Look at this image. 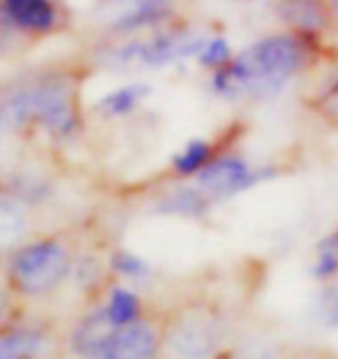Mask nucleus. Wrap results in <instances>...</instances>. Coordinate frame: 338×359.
<instances>
[{"instance_id":"6","label":"nucleus","mask_w":338,"mask_h":359,"mask_svg":"<svg viewBox=\"0 0 338 359\" xmlns=\"http://www.w3.org/2000/svg\"><path fill=\"white\" fill-rule=\"evenodd\" d=\"M21 313L0 327V359H58L65 353L63 332L53 320Z\"/></svg>"},{"instance_id":"13","label":"nucleus","mask_w":338,"mask_h":359,"mask_svg":"<svg viewBox=\"0 0 338 359\" xmlns=\"http://www.w3.org/2000/svg\"><path fill=\"white\" fill-rule=\"evenodd\" d=\"M107 320L111 327H126L133 325L137 320H142L149 316V302L142 294L140 287L128 285V283L111 280L109 287L104 290L102 299H100Z\"/></svg>"},{"instance_id":"15","label":"nucleus","mask_w":338,"mask_h":359,"mask_svg":"<svg viewBox=\"0 0 338 359\" xmlns=\"http://www.w3.org/2000/svg\"><path fill=\"white\" fill-rule=\"evenodd\" d=\"M33 227L30 209L12 195L0 193V259L24 243Z\"/></svg>"},{"instance_id":"24","label":"nucleus","mask_w":338,"mask_h":359,"mask_svg":"<svg viewBox=\"0 0 338 359\" xmlns=\"http://www.w3.org/2000/svg\"><path fill=\"white\" fill-rule=\"evenodd\" d=\"M332 60L338 65V47H336V49H334V53H332Z\"/></svg>"},{"instance_id":"23","label":"nucleus","mask_w":338,"mask_h":359,"mask_svg":"<svg viewBox=\"0 0 338 359\" xmlns=\"http://www.w3.org/2000/svg\"><path fill=\"white\" fill-rule=\"evenodd\" d=\"M332 10H334V17H336V24H338V0H332Z\"/></svg>"},{"instance_id":"9","label":"nucleus","mask_w":338,"mask_h":359,"mask_svg":"<svg viewBox=\"0 0 338 359\" xmlns=\"http://www.w3.org/2000/svg\"><path fill=\"white\" fill-rule=\"evenodd\" d=\"M172 12L174 0H97L93 21L104 33L123 35L163 24Z\"/></svg>"},{"instance_id":"22","label":"nucleus","mask_w":338,"mask_h":359,"mask_svg":"<svg viewBox=\"0 0 338 359\" xmlns=\"http://www.w3.org/2000/svg\"><path fill=\"white\" fill-rule=\"evenodd\" d=\"M19 311H21V302H17V297L10 292V287L5 285L3 276H0V327L10 323Z\"/></svg>"},{"instance_id":"10","label":"nucleus","mask_w":338,"mask_h":359,"mask_svg":"<svg viewBox=\"0 0 338 359\" xmlns=\"http://www.w3.org/2000/svg\"><path fill=\"white\" fill-rule=\"evenodd\" d=\"M271 12L280 28L332 42L338 35V24L332 0H271Z\"/></svg>"},{"instance_id":"3","label":"nucleus","mask_w":338,"mask_h":359,"mask_svg":"<svg viewBox=\"0 0 338 359\" xmlns=\"http://www.w3.org/2000/svg\"><path fill=\"white\" fill-rule=\"evenodd\" d=\"M79 250L63 234L28 236L3 257L0 276L17 302H42L70 285Z\"/></svg>"},{"instance_id":"14","label":"nucleus","mask_w":338,"mask_h":359,"mask_svg":"<svg viewBox=\"0 0 338 359\" xmlns=\"http://www.w3.org/2000/svg\"><path fill=\"white\" fill-rule=\"evenodd\" d=\"M111 280H114V276L109 271V264H107V257L97 255V253H90V250L76 253L70 285L74 287V292L83 299V306L102 299L104 290L109 287Z\"/></svg>"},{"instance_id":"26","label":"nucleus","mask_w":338,"mask_h":359,"mask_svg":"<svg viewBox=\"0 0 338 359\" xmlns=\"http://www.w3.org/2000/svg\"><path fill=\"white\" fill-rule=\"evenodd\" d=\"M336 327H338V316H336Z\"/></svg>"},{"instance_id":"17","label":"nucleus","mask_w":338,"mask_h":359,"mask_svg":"<svg viewBox=\"0 0 338 359\" xmlns=\"http://www.w3.org/2000/svg\"><path fill=\"white\" fill-rule=\"evenodd\" d=\"M216 156H218L216 144L197 137V140H190L186 147L176 151L169 167H172V174L176 179H195L199 172L206 170L213 163Z\"/></svg>"},{"instance_id":"11","label":"nucleus","mask_w":338,"mask_h":359,"mask_svg":"<svg viewBox=\"0 0 338 359\" xmlns=\"http://www.w3.org/2000/svg\"><path fill=\"white\" fill-rule=\"evenodd\" d=\"M0 14L7 26L26 35L53 33L58 24V10L53 0H0Z\"/></svg>"},{"instance_id":"7","label":"nucleus","mask_w":338,"mask_h":359,"mask_svg":"<svg viewBox=\"0 0 338 359\" xmlns=\"http://www.w3.org/2000/svg\"><path fill=\"white\" fill-rule=\"evenodd\" d=\"M86 359H165V313L111 327Z\"/></svg>"},{"instance_id":"18","label":"nucleus","mask_w":338,"mask_h":359,"mask_svg":"<svg viewBox=\"0 0 338 359\" xmlns=\"http://www.w3.org/2000/svg\"><path fill=\"white\" fill-rule=\"evenodd\" d=\"M149 95H151L149 83L137 81V83H128V86H121L116 90H111V93L102 95L95 107L104 118H121V116L133 114Z\"/></svg>"},{"instance_id":"19","label":"nucleus","mask_w":338,"mask_h":359,"mask_svg":"<svg viewBox=\"0 0 338 359\" xmlns=\"http://www.w3.org/2000/svg\"><path fill=\"white\" fill-rule=\"evenodd\" d=\"M320 72L322 79L311 97V107L329 123L338 126V65L329 58Z\"/></svg>"},{"instance_id":"16","label":"nucleus","mask_w":338,"mask_h":359,"mask_svg":"<svg viewBox=\"0 0 338 359\" xmlns=\"http://www.w3.org/2000/svg\"><path fill=\"white\" fill-rule=\"evenodd\" d=\"M104 257H107V264H109L114 280L128 283V285H135V287H146L156 278V266L151 264V259L135 253V250H130V248H123V246L111 248Z\"/></svg>"},{"instance_id":"8","label":"nucleus","mask_w":338,"mask_h":359,"mask_svg":"<svg viewBox=\"0 0 338 359\" xmlns=\"http://www.w3.org/2000/svg\"><path fill=\"white\" fill-rule=\"evenodd\" d=\"M278 177L273 165H252L239 154H218L213 163L193 179L213 202L232 200L236 195L248 193L250 188Z\"/></svg>"},{"instance_id":"1","label":"nucleus","mask_w":338,"mask_h":359,"mask_svg":"<svg viewBox=\"0 0 338 359\" xmlns=\"http://www.w3.org/2000/svg\"><path fill=\"white\" fill-rule=\"evenodd\" d=\"M334 44L320 37L273 30L241 49L225 67L213 72V90L222 100L271 102L297 79L320 72L332 58Z\"/></svg>"},{"instance_id":"2","label":"nucleus","mask_w":338,"mask_h":359,"mask_svg":"<svg viewBox=\"0 0 338 359\" xmlns=\"http://www.w3.org/2000/svg\"><path fill=\"white\" fill-rule=\"evenodd\" d=\"M44 130L51 140H72L81 130L76 81L49 72L0 88V140L26 130Z\"/></svg>"},{"instance_id":"5","label":"nucleus","mask_w":338,"mask_h":359,"mask_svg":"<svg viewBox=\"0 0 338 359\" xmlns=\"http://www.w3.org/2000/svg\"><path fill=\"white\" fill-rule=\"evenodd\" d=\"M206 37L195 35L190 30H167L158 33L146 40L126 42L121 47L111 49L107 53V63L111 67H146V70H156V67L172 65L176 60L199 56L204 49Z\"/></svg>"},{"instance_id":"4","label":"nucleus","mask_w":338,"mask_h":359,"mask_svg":"<svg viewBox=\"0 0 338 359\" xmlns=\"http://www.w3.org/2000/svg\"><path fill=\"white\" fill-rule=\"evenodd\" d=\"M234 336L227 313L204 297L165 313V359H222Z\"/></svg>"},{"instance_id":"21","label":"nucleus","mask_w":338,"mask_h":359,"mask_svg":"<svg viewBox=\"0 0 338 359\" xmlns=\"http://www.w3.org/2000/svg\"><path fill=\"white\" fill-rule=\"evenodd\" d=\"M236 53L229 47V42L225 37H211V40H206L204 49L199 51L197 60L202 63L204 67H211L213 72L220 70V67H225L229 60H232Z\"/></svg>"},{"instance_id":"25","label":"nucleus","mask_w":338,"mask_h":359,"mask_svg":"<svg viewBox=\"0 0 338 359\" xmlns=\"http://www.w3.org/2000/svg\"><path fill=\"white\" fill-rule=\"evenodd\" d=\"M3 24H7V21L3 19V14H0V26H3Z\"/></svg>"},{"instance_id":"20","label":"nucleus","mask_w":338,"mask_h":359,"mask_svg":"<svg viewBox=\"0 0 338 359\" xmlns=\"http://www.w3.org/2000/svg\"><path fill=\"white\" fill-rule=\"evenodd\" d=\"M311 276L320 283H327L338 276V230L327 232L315 243Z\"/></svg>"},{"instance_id":"12","label":"nucleus","mask_w":338,"mask_h":359,"mask_svg":"<svg viewBox=\"0 0 338 359\" xmlns=\"http://www.w3.org/2000/svg\"><path fill=\"white\" fill-rule=\"evenodd\" d=\"M216 202L204 193L197 183H176L174 188L165 190L163 195L153 202V213L167 218H190L199 220L209 216V211Z\"/></svg>"}]
</instances>
